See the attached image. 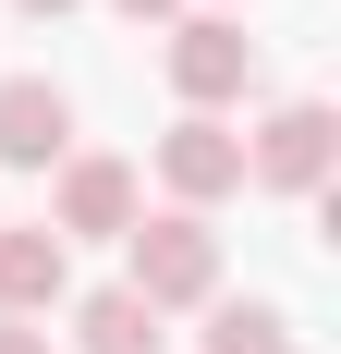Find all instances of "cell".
Segmentation results:
<instances>
[{"label": "cell", "mask_w": 341, "mask_h": 354, "mask_svg": "<svg viewBox=\"0 0 341 354\" xmlns=\"http://www.w3.org/2000/svg\"><path fill=\"white\" fill-rule=\"evenodd\" d=\"M73 159V98L49 73H0V171H61Z\"/></svg>", "instance_id": "6"}, {"label": "cell", "mask_w": 341, "mask_h": 354, "mask_svg": "<svg viewBox=\"0 0 341 354\" xmlns=\"http://www.w3.org/2000/svg\"><path fill=\"white\" fill-rule=\"evenodd\" d=\"M159 183H170V208H220V196H244V135L220 122V110H183L159 135Z\"/></svg>", "instance_id": "5"}, {"label": "cell", "mask_w": 341, "mask_h": 354, "mask_svg": "<svg viewBox=\"0 0 341 354\" xmlns=\"http://www.w3.org/2000/svg\"><path fill=\"white\" fill-rule=\"evenodd\" d=\"M207 354H293V318L269 293H207Z\"/></svg>", "instance_id": "9"}, {"label": "cell", "mask_w": 341, "mask_h": 354, "mask_svg": "<svg viewBox=\"0 0 341 354\" xmlns=\"http://www.w3.org/2000/svg\"><path fill=\"white\" fill-rule=\"evenodd\" d=\"M73 354H159V306H146V293H86V306H73Z\"/></svg>", "instance_id": "8"}, {"label": "cell", "mask_w": 341, "mask_h": 354, "mask_svg": "<svg viewBox=\"0 0 341 354\" xmlns=\"http://www.w3.org/2000/svg\"><path fill=\"white\" fill-rule=\"evenodd\" d=\"M110 12H122V25H170L183 0H110Z\"/></svg>", "instance_id": "11"}, {"label": "cell", "mask_w": 341, "mask_h": 354, "mask_svg": "<svg viewBox=\"0 0 341 354\" xmlns=\"http://www.w3.org/2000/svg\"><path fill=\"white\" fill-rule=\"evenodd\" d=\"M73 293V245L49 220H0V318H49Z\"/></svg>", "instance_id": "7"}, {"label": "cell", "mask_w": 341, "mask_h": 354, "mask_svg": "<svg viewBox=\"0 0 341 354\" xmlns=\"http://www.w3.org/2000/svg\"><path fill=\"white\" fill-rule=\"evenodd\" d=\"M122 293H146V306H207L220 293V232H207V208H159L122 232Z\"/></svg>", "instance_id": "1"}, {"label": "cell", "mask_w": 341, "mask_h": 354, "mask_svg": "<svg viewBox=\"0 0 341 354\" xmlns=\"http://www.w3.org/2000/svg\"><path fill=\"white\" fill-rule=\"evenodd\" d=\"M135 220H146L135 159H98V147H73V159H61V196H49V232H61V245H122Z\"/></svg>", "instance_id": "4"}, {"label": "cell", "mask_w": 341, "mask_h": 354, "mask_svg": "<svg viewBox=\"0 0 341 354\" xmlns=\"http://www.w3.org/2000/svg\"><path fill=\"white\" fill-rule=\"evenodd\" d=\"M12 12H49V25H61V12H86V0H12Z\"/></svg>", "instance_id": "12"}, {"label": "cell", "mask_w": 341, "mask_h": 354, "mask_svg": "<svg viewBox=\"0 0 341 354\" xmlns=\"http://www.w3.org/2000/svg\"><path fill=\"white\" fill-rule=\"evenodd\" d=\"M329 159H341V110L329 98H280L244 135V183H269V196H329Z\"/></svg>", "instance_id": "3"}, {"label": "cell", "mask_w": 341, "mask_h": 354, "mask_svg": "<svg viewBox=\"0 0 341 354\" xmlns=\"http://www.w3.org/2000/svg\"><path fill=\"white\" fill-rule=\"evenodd\" d=\"M159 73H170V98H183V110H244L269 62H256V37H244L232 12H183L170 49H159Z\"/></svg>", "instance_id": "2"}, {"label": "cell", "mask_w": 341, "mask_h": 354, "mask_svg": "<svg viewBox=\"0 0 341 354\" xmlns=\"http://www.w3.org/2000/svg\"><path fill=\"white\" fill-rule=\"evenodd\" d=\"M0 354H49V330H37V318H0Z\"/></svg>", "instance_id": "10"}]
</instances>
